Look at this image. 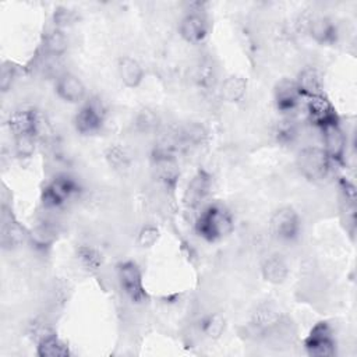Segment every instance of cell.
Returning <instances> with one entry per match:
<instances>
[{"label":"cell","mask_w":357,"mask_h":357,"mask_svg":"<svg viewBox=\"0 0 357 357\" xmlns=\"http://www.w3.org/2000/svg\"><path fill=\"white\" fill-rule=\"evenodd\" d=\"M247 92V79L241 75H227L220 85V95L229 103H238Z\"/></svg>","instance_id":"44dd1931"},{"label":"cell","mask_w":357,"mask_h":357,"mask_svg":"<svg viewBox=\"0 0 357 357\" xmlns=\"http://www.w3.org/2000/svg\"><path fill=\"white\" fill-rule=\"evenodd\" d=\"M208 131L201 123H188L181 130V139L191 145H201L206 141Z\"/></svg>","instance_id":"f546056e"},{"label":"cell","mask_w":357,"mask_h":357,"mask_svg":"<svg viewBox=\"0 0 357 357\" xmlns=\"http://www.w3.org/2000/svg\"><path fill=\"white\" fill-rule=\"evenodd\" d=\"M79 191L77 180L68 174L54 176L40 192L42 205L46 208H60L74 198Z\"/></svg>","instance_id":"277c9868"},{"label":"cell","mask_w":357,"mask_h":357,"mask_svg":"<svg viewBox=\"0 0 357 357\" xmlns=\"http://www.w3.org/2000/svg\"><path fill=\"white\" fill-rule=\"evenodd\" d=\"M117 71L121 82L127 88H137L144 81V67L131 56H123L119 59Z\"/></svg>","instance_id":"d6986e66"},{"label":"cell","mask_w":357,"mask_h":357,"mask_svg":"<svg viewBox=\"0 0 357 357\" xmlns=\"http://www.w3.org/2000/svg\"><path fill=\"white\" fill-rule=\"evenodd\" d=\"M117 280L121 291L132 304H141L148 300L144 286L142 271L134 261H121L117 265Z\"/></svg>","instance_id":"3957f363"},{"label":"cell","mask_w":357,"mask_h":357,"mask_svg":"<svg viewBox=\"0 0 357 357\" xmlns=\"http://www.w3.org/2000/svg\"><path fill=\"white\" fill-rule=\"evenodd\" d=\"M273 134L279 142H282V144L290 142L291 144L297 138L298 128H297V124L294 120L286 117V119L278 121V124L275 126Z\"/></svg>","instance_id":"4dcf8cb0"},{"label":"cell","mask_w":357,"mask_h":357,"mask_svg":"<svg viewBox=\"0 0 357 357\" xmlns=\"http://www.w3.org/2000/svg\"><path fill=\"white\" fill-rule=\"evenodd\" d=\"M53 21H54V28L64 31L66 26L73 24L74 15H73V13L70 10H67L64 7H59L57 10H54Z\"/></svg>","instance_id":"d590c367"},{"label":"cell","mask_w":357,"mask_h":357,"mask_svg":"<svg viewBox=\"0 0 357 357\" xmlns=\"http://www.w3.org/2000/svg\"><path fill=\"white\" fill-rule=\"evenodd\" d=\"M14 79H15V67L11 63H4L1 66V71H0V89H1V92H7L11 88Z\"/></svg>","instance_id":"e575fe53"},{"label":"cell","mask_w":357,"mask_h":357,"mask_svg":"<svg viewBox=\"0 0 357 357\" xmlns=\"http://www.w3.org/2000/svg\"><path fill=\"white\" fill-rule=\"evenodd\" d=\"M151 159H152L155 177L166 188L173 190L177 184L178 176H180V169H178L176 153L160 152V151L152 149Z\"/></svg>","instance_id":"9c48e42d"},{"label":"cell","mask_w":357,"mask_h":357,"mask_svg":"<svg viewBox=\"0 0 357 357\" xmlns=\"http://www.w3.org/2000/svg\"><path fill=\"white\" fill-rule=\"evenodd\" d=\"M279 321V315H278V311L271 308V307H261L255 314H254V318H252V325L259 329L261 332H265V331H269L271 328H273Z\"/></svg>","instance_id":"f1b7e54d"},{"label":"cell","mask_w":357,"mask_h":357,"mask_svg":"<svg viewBox=\"0 0 357 357\" xmlns=\"http://www.w3.org/2000/svg\"><path fill=\"white\" fill-rule=\"evenodd\" d=\"M261 275L264 280L272 284L283 283L289 276V265L283 255L271 254L261 264Z\"/></svg>","instance_id":"ac0fdd59"},{"label":"cell","mask_w":357,"mask_h":357,"mask_svg":"<svg viewBox=\"0 0 357 357\" xmlns=\"http://www.w3.org/2000/svg\"><path fill=\"white\" fill-rule=\"evenodd\" d=\"M107 107L99 96L86 98L74 116V128L81 135L98 134L106 120Z\"/></svg>","instance_id":"7a4b0ae2"},{"label":"cell","mask_w":357,"mask_h":357,"mask_svg":"<svg viewBox=\"0 0 357 357\" xmlns=\"http://www.w3.org/2000/svg\"><path fill=\"white\" fill-rule=\"evenodd\" d=\"M331 166L332 162L322 148L308 146L298 152L297 167L300 173L311 181L325 178L331 170Z\"/></svg>","instance_id":"8992f818"},{"label":"cell","mask_w":357,"mask_h":357,"mask_svg":"<svg viewBox=\"0 0 357 357\" xmlns=\"http://www.w3.org/2000/svg\"><path fill=\"white\" fill-rule=\"evenodd\" d=\"M14 152L20 159H29L36 152V135L21 134L14 137Z\"/></svg>","instance_id":"4316f807"},{"label":"cell","mask_w":357,"mask_h":357,"mask_svg":"<svg viewBox=\"0 0 357 357\" xmlns=\"http://www.w3.org/2000/svg\"><path fill=\"white\" fill-rule=\"evenodd\" d=\"M211 187H212L211 176L204 170L197 172L187 185V190L184 194L185 205L190 208H198L208 197Z\"/></svg>","instance_id":"2e32d148"},{"label":"cell","mask_w":357,"mask_h":357,"mask_svg":"<svg viewBox=\"0 0 357 357\" xmlns=\"http://www.w3.org/2000/svg\"><path fill=\"white\" fill-rule=\"evenodd\" d=\"M160 237V231L156 226L153 225H145L144 227H141V230L138 231V237H137V241H138V245L142 247V248H151L153 247L158 240Z\"/></svg>","instance_id":"1f68e13d"},{"label":"cell","mask_w":357,"mask_h":357,"mask_svg":"<svg viewBox=\"0 0 357 357\" xmlns=\"http://www.w3.org/2000/svg\"><path fill=\"white\" fill-rule=\"evenodd\" d=\"M75 258L88 272H98L103 266L102 252L92 245H79L75 251Z\"/></svg>","instance_id":"cb8c5ba5"},{"label":"cell","mask_w":357,"mask_h":357,"mask_svg":"<svg viewBox=\"0 0 357 357\" xmlns=\"http://www.w3.org/2000/svg\"><path fill=\"white\" fill-rule=\"evenodd\" d=\"M209 24L201 10L188 11L178 22V33L183 40L191 45H198L208 36Z\"/></svg>","instance_id":"ba28073f"},{"label":"cell","mask_w":357,"mask_h":357,"mask_svg":"<svg viewBox=\"0 0 357 357\" xmlns=\"http://www.w3.org/2000/svg\"><path fill=\"white\" fill-rule=\"evenodd\" d=\"M195 233L205 241L215 243L227 237L234 229V218L231 212L222 204H211L198 215Z\"/></svg>","instance_id":"6da1fadb"},{"label":"cell","mask_w":357,"mask_h":357,"mask_svg":"<svg viewBox=\"0 0 357 357\" xmlns=\"http://www.w3.org/2000/svg\"><path fill=\"white\" fill-rule=\"evenodd\" d=\"M213 77H215V73H213V67L209 64V63H199L195 68V79L198 81L199 85H209L211 81H213Z\"/></svg>","instance_id":"836d02e7"},{"label":"cell","mask_w":357,"mask_h":357,"mask_svg":"<svg viewBox=\"0 0 357 357\" xmlns=\"http://www.w3.org/2000/svg\"><path fill=\"white\" fill-rule=\"evenodd\" d=\"M269 229L273 237L283 243H293L301 234V219L298 212L291 206L276 209L269 220Z\"/></svg>","instance_id":"5b68a950"},{"label":"cell","mask_w":357,"mask_h":357,"mask_svg":"<svg viewBox=\"0 0 357 357\" xmlns=\"http://www.w3.org/2000/svg\"><path fill=\"white\" fill-rule=\"evenodd\" d=\"M29 237L32 238L33 244L39 248H45L49 247L53 241V231L47 227H38L36 230H33Z\"/></svg>","instance_id":"d6a6232c"},{"label":"cell","mask_w":357,"mask_h":357,"mask_svg":"<svg viewBox=\"0 0 357 357\" xmlns=\"http://www.w3.org/2000/svg\"><path fill=\"white\" fill-rule=\"evenodd\" d=\"M39 357H68L71 354L68 344L54 333H45L39 337L36 346Z\"/></svg>","instance_id":"ffe728a7"},{"label":"cell","mask_w":357,"mask_h":357,"mask_svg":"<svg viewBox=\"0 0 357 357\" xmlns=\"http://www.w3.org/2000/svg\"><path fill=\"white\" fill-rule=\"evenodd\" d=\"M305 31L314 42L322 46L333 45L337 42L339 38V28L336 22L325 15L310 18Z\"/></svg>","instance_id":"5bb4252c"},{"label":"cell","mask_w":357,"mask_h":357,"mask_svg":"<svg viewBox=\"0 0 357 357\" xmlns=\"http://www.w3.org/2000/svg\"><path fill=\"white\" fill-rule=\"evenodd\" d=\"M159 116L158 113L151 107H141L135 117H134V126L137 131L139 132H152L159 126Z\"/></svg>","instance_id":"484cf974"},{"label":"cell","mask_w":357,"mask_h":357,"mask_svg":"<svg viewBox=\"0 0 357 357\" xmlns=\"http://www.w3.org/2000/svg\"><path fill=\"white\" fill-rule=\"evenodd\" d=\"M105 158L107 163L116 170H123L130 166V155L127 149L119 144L110 145L105 152Z\"/></svg>","instance_id":"83f0119b"},{"label":"cell","mask_w":357,"mask_h":357,"mask_svg":"<svg viewBox=\"0 0 357 357\" xmlns=\"http://www.w3.org/2000/svg\"><path fill=\"white\" fill-rule=\"evenodd\" d=\"M303 99L324 93V81L321 73L315 67H304L294 78Z\"/></svg>","instance_id":"e0dca14e"},{"label":"cell","mask_w":357,"mask_h":357,"mask_svg":"<svg viewBox=\"0 0 357 357\" xmlns=\"http://www.w3.org/2000/svg\"><path fill=\"white\" fill-rule=\"evenodd\" d=\"M304 347L312 357H332L336 354V340L328 322H317L304 339Z\"/></svg>","instance_id":"52a82bcc"},{"label":"cell","mask_w":357,"mask_h":357,"mask_svg":"<svg viewBox=\"0 0 357 357\" xmlns=\"http://www.w3.org/2000/svg\"><path fill=\"white\" fill-rule=\"evenodd\" d=\"M7 126L14 137L21 134L38 135L40 127V117L33 109H18L10 114Z\"/></svg>","instance_id":"9a60e30c"},{"label":"cell","mask_w":357,"mask_h":357,"mask_svg":"<svg viewBox=\"0 0 357 357\" xmlns=\"http://www.w3.org/2000/svg\"><path fill=\"white\" fill-rule=\"evenodd\" d=\"M322 132V149L328 155L332 163H342L346 153V135L339 123L321 128Z\"/></svg>","instance_id":"4fadbf2b"},{"label":"cell","mask_w":357,"mask_h":357,"mask_svg":"<svg viewBox=\"0 0 357 357\" xmlns=\"http://www.w3.org/2000/svg\"><path fill=\"white\" fill-rule=\"evenodd\" d=\"M29 234L15 222L8 213V218L3 216V225H1V244L3 248H14L20 245Z\"/></svg>","instance_id":"7402d4cb"},{"label":"cell","mask_w":357,"mask_h":357,"mask_svg":"<svg viewBox=\"0 0 357 357\" xmlns=\"http://www.w3.org/2000/svg\"><path fill=\"white\" fill-rule=\"evenodd\" d=\"M56 95L67 103H81L86 99V88L82 79L73 73H63L56 78Z\"/></svg>","instance_id":"7c38bea8"},{"label":"cell","mask_w":357,"mask_h":357,"mask_svg":"<svg viewBox=\"0 0 357 357\" xmlns=\"http://www.w3.org/2000/svg\"><path fill=\"white\" fill-rule=\"evenodd\" d=\"M198 328H199V332L208 337V339H219L225 329H226V319L218 314V312H211L208 315H204L199 322H198Z\"/></svg>","instance_id":"d4e9b609"},{"label":"cell","mask_w":357,"mask_h":357,"mask_svg":"<svg viewBox=\"0 0 357 357\" xmlns=\"http://www.w3.org/2000/svg\"><path fill=\"white\" fill-rule=\"evenodd\" d=\"M42 49L47 56H52V57L63 56L68 49V39L64 31L53 28L50 32H47L42 40Z\"/></svg>","instance_id":"603a6c76"},{"label":"cell","mask_w":357,"mask_h":357,"mask_svg":"<svg viewBox=\"0 0 357 357\" xmlns=\"http://www.w3.org/2000/svg\"><path fill=\"white\" fill-rule=\"evenodd\" d=\"M301 99H303V96H301L294 79L282 78L275 84L273 103H275V107L280 113L287 114V113L294 112L298 107Z\"/></svg>","instance_id":"8fae6325"},{"label":"cell","mask_w":357,"mask_h":357,"mask_svg":"<svg viewBox=\"0 0 357 357\" xmlns=\"http://www.w3.org/2000/svg\"><path fill=\"white\" fill-rule=\"evenodd\" d=\"M307 119L312 126L318 127L319 130L326 126L339 123L336 109L332 102L325 96V93L307 99Z\"/></svg>","instance_id":"30bf717a"}]
</instances>
